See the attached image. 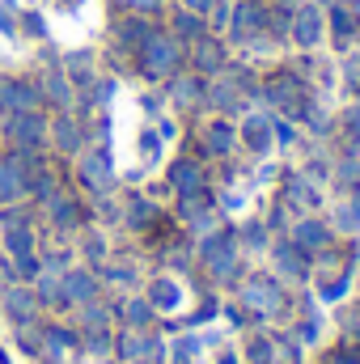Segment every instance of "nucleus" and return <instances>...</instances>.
Masks as SVG:
<instances>
[{
  "instance_id": "nucleus-1",
  "label": "nucleus",
  "mask_w": 360,
  "mask_h": 364,
  "mask_svg": "<svg viewBox=\"0 0 360 364\" xmlns=\"http://www.w3.org/2000/svg\"><path fill=\"white\" fill-rule=\"evenodd\" d=\"M144 73H170L174 64H179V43L170 38V34H144Z\"/></svg>"
},
{
  "instance_id": "nucleus-2",
  "label": "nucleus",
  "mask_w": 360,
  "mask_h": 364,
  "mask_svg": "<svg viewBox=\"0 0 360 364\" xmlns=\"http://www.w3.org/2000/svg\"><path fill=\"white\" fill-rule=\"evenodd\" d=\"M255 30H263V9H259L255 0H242L238 13H233V34H238V38H250Z\"/></svg>"
},
{
  "instance_id": "nucleus-3",
  "label": "nucleus",
  "mask_w": 360,
  "mask_h": 364,
  "mask_svg": "<svg viewBox=\"0 0 360 364\" xmlns=\"http://www.w3.org/2000/svg\"><path fill=\"white\" fill-rule=\"evenodd\" d=\"M292 34H297V43H301V47H314V43L322 38V13H318V9H301V13H297V26H292Z\"/></svg>"
},
{
  "instance_id": "nucleus-4",
  "label": "nucleus",
  "mask_w": 360,
  "mask_h": 364,
  "mask_svg": "<svg viewBox=\"0 0 360 364\" xmlns=\"http://www.w3.org/2000/svg\"><path fill=\"white\" fill-rule=\"evenodd\" d=\"M0 102H13V106H30V102H34V93L26 90V85H17V81H0Z\"/></svg>"
},
{
  "instance_id": "nucleus-5",
  "label": "nucleus",
  "mask_w": 360,
  "mask_h": 364,
  "mask_svg": "<svg viewBox=\"0 0 360 364\" xmlns=\"http://www.w3.org/2000/svg\"><path fill=\"white\" fill-rule=\"evenodd\" d=\"M199 68H221V43H199Z\"/></svg>"
},
{
  "instance_id": "nucleus-6",
  "label": "nucleus",
  "mask_w": 360,
  "mask_h": 364,
  "mask_svg": "<svg viewBox=\"0 0 360 364\" xmlns=\"http://www.w3.org/2000/svg\"><path fill=\"white\" fill-rule=\"evenodd\" d=\"M179 30H182V34H203V26H199V17H195V13H182Z\"/></svg>"
},
{
  "instance_id": "nucleus-7",
  "label": "nucleus",
  "mask_w": 360,
  "mask_h": 364,
  "mask_svg": "<svg viewBox=\"0 0 360 364\" xmlns=\"http://www.w3.org/2000/svg\"><path fill=\"white\" fill-rule=\"evenodd\" d=\"M352 21H356V17L339 9V13H335V34H339V38H344V34H352Z\"/></svg>"
},
{
  "instance_id": "nucleus-8",
  "label": "nucleus",
  "mask_w": 360,
  "mask_h": 364,
  "mask_svg": "<svg viewBox=\"0 0 360 364\" xmlns=\"http://www.w3.org/2000/svg\"><path fill=\"white\" fill-rule=\"evenodd\" d=\"M186 4H191V9H195V13H208V9H212V4H216V0H186Z\"/></svg>"
},
{
  "instance_id": "nucleus-9",
  "label": "nucleus",
  "mask_w": 360,
  "mask_h": 364,
  "mask_svg": "<svg viewBox=\"0 0 360 364\" xmlns=\"http://www.w3.org/2000/svg\"><path fill=\"white\" fill-rule=\"evenodd\" d=\"M356 13H360V0H356Z\"/></svg>"
}]
</instances>
